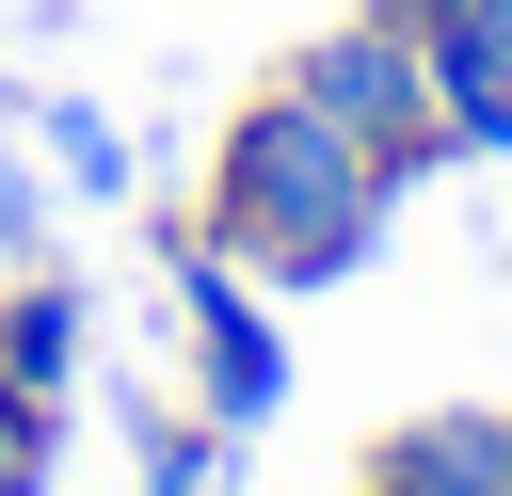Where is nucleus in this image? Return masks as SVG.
I'll return each mask as SVG.
<instances>
[{
  "instance_id": "nucleus-2",
  "label": "nucleus",
  "mask_w": 512,
  "mask_h": 496,
  "mask_svg": "<svg viewBox=\"0 0 512 496\" xmlns=\"http://www.w3.org/2000/svg\"><path fill=\"white\" fill-rule=\"evenodd\" d=\"M288 80H304V96H320V112H336V128H352V144H368V160H384L400 192H416V176H448V112H432V48H416V32L384 16V0H352V16L320 32V48H288Z\"/></svg>"
},
{
  "instance_id": "nucleus-3",
  "label": "nucleus",
  "mask_w": 512,
  "mask_h": 496,
  "mask_svg": "<svg viewBox=\"0 0 512 496\" xmlns=\"http://www.w3.org/2000/svg\"><path fill=\"white\" fill-rule=\"evenodd\" d=\"M160 288H176L192 416H208V432H272V400H288V336H272V288H256L240 256H208L192 224H160Z\"/></svg>"
},
{
  "instance_id": "nucleus-8",
  "label": "nucleus",
  "mask_w": 512,
  "mask_h": 496,
  "mask_svg": "<svg viewBox=\"0 0 512 496\" xmlns=\"http://www.w3.org/2000/svg\"><path fill=\"white\" fill-rule=\"evenodd\" d=\"M32 144H48L64 192H128V128H112L96 96H32Z\"/></svg>"
},
{
  "instance_id": "nucleus-11",
  "label": "nucleus",
  "mask_w": 512,
  "mask_h": 496,
  "mask_svg": "<svg viewBox=\"0 0 512 496\" xmlns=\"http://www.w3.org/2000/svg\"><path fill=\"white\" fill-rule=\"evenodd\" d=\"M384 16H400V32H416V16H432V0H384Z\"/></svg>"
},
{
  "instance_id": "nucleus-10",
  "label": "nucleus",
  "mask_w": 512,
  "mask_h": 496,
  "mask_svg": "<svg viewBox=\"0 0 512 496\" xmlns=\"http://www.w3.org/2000/svg\"><path fill=\"white\" fill-rule=\"evenodd\" d=\"M32 240H48V176H32L16 128H0V256H32Z\"/></svg>"
},
{
  "instance_id": "nucleus-9",
  "label": "nucleus",
  "mask_w": 512,
  "mask_h": 496,
  "mask_svg": "<svg viewBox=\"0 0 512 496\" xmlns=\"http://www.w3.org/2000/svg\"><path fill=\"white\" fill-rule=\"evenodd\" d=\"M48 448H64V416L32 384H0V496H48Z\"/></svg>"
},
{
  "instance_id": "nucleus-5",
  "label": "nucleus",
  "mask_w": 512,
  "mask_h": 496,
  "mask_svg": "<svg viewBox=\"0 0 512 496\" xmlns=\"http://www.w3.org/2000/svg\"><path fill=\"white\" fill-rule=\"evenodd\" d=\"M416 48H432L448 160H512V0H432V16H416Z\"/></svg>"
},
{
  "instance_id": "nucleus-1",
  "label": "nucleus",
  "mask_w": 512,
  "mask_h": 496,
  "mask_svg": "<svg viewBox=\"0 0 512 496\" xmlns=\"http://www.w3.org/2000/svg\"><path fill=\"white\" fill-rule=\"evenodd\" d=\"M384 208H400V176L272 64L240 112H224V144H208V192H192V240L208 256H240L256 288H336V272H368V240H384Z\"/></svg>"
},
{
  "instance_id": "nucleus-6",
  "label": "nucleus",
  "mask_w": 512,
  "mask_h": 496,
  "mask_svg": "<svg viewBox=\"0 0 512 496\" xmlns=\"http://www.w3.org/2000/svg\"><path fill=\"white\" fill-rule=\"evenodd\" d=\"M80 352H96V304H80L64 272H32V256H16V288H0V384H32V400L64 416Z\"/></svg>"
},
{
  "instance_id": "nucleus-7",
  "label": "nucleus",
  "mask_w": 512,
  "mask_h": 496,
  "mask_svg": "<svg viewBox=\"0 0 512 496\" xmlns=\"http://www.w3.org/2000/svg\"><path fill=\"white\" fill-rule=\"evenodd\" d=\"M128 448H144V496H224V448H240V432H208V416H176V400H128Z\"/></svg>"
},
{
  "instance_id": "nucleus-4",
  "label": "nucleus",
  "mask_w": 512,
  "mask_h": 496,
  "mask_svg": "<svg viewBox=\"0 0 512 496\" xmlns=\"http://www.w3.org/2000/svg\"><path fill=\"white\" fill-rule=\"evenodd\" d=\"M352 496H512V400H432V416L368 432Z\"/></svg>"
}]
</instances>
